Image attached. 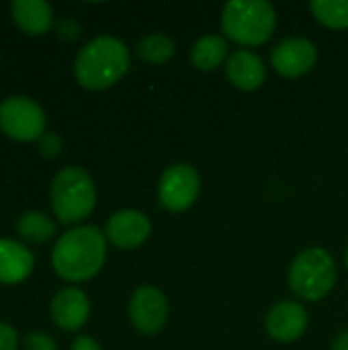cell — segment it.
<instances>
[{
	"instance_id": "cell-7",
	"label": "cell",
	"mask_w": 348,
	"mask_h": 350,
	"mask_svg": "<svg viewBox=\"0 0 348 350\" xmlns=\"http://www.w3.org/2000/svg\"><path fill=\"white\" fill-rule=\"evenodd\" d=\"M201 193V176L191 164H172L162 172L158 185L160 205L170 213H183L197 201Z\"/></svg>"
},
{
	"instance_id": "cell-8",
	"label": "cell",
	"mask_w": 348,
	"mask_h": 350,
	"mask_svg": "<svg viewBox=\"0 0 348 350\" xmlns=\"http://www.w3.org/2000/svg\"><path fill=\"white\" fill-rule=\"evenodd\" d=\"M129 320L139 334H158L168 320L166 295L152 285H144L133 291L129 299Z\"/></svg>"
},
{
	"instance_id": "cell-11",
	"label": "cell",
	"mask_w": 348,
	"mask_h": 350,
	"mask_svg": "<svg viewBox=\"0 0 348 350\" xmlns=\"http://www.w3.org/2000/svg\"><path fill=\"white\" fill-rule=\"evenodd\" d=\"M308 312L302 304L285 299L275 304L265 318L267 334L277 342H293L308 330Z\"/></svg>"
},
{
	"instance_id": "cell-15",
	"label": "cell",
	"mask_w": 348,
	"mask_h": 350,
	"mask_svg": "<svg viewBox=\"0 0 348 350\" xmlns=\"http://www.w3.org/2000/svg\"><path fill=\"white\" fill-rule=\"evenodd\" d=\"M10 14L14 25L31 37L45 35L53 27V10L43 0H14L10 4Z\"/></svg>"
},
{
	"instance_id": "cell-17",
	"label": "cell",
	"mask_w": 348,
	"mask_h": 350,
	"mask_svg": "<svg viewBox=\"0 0 348 350\" xmlns=\"http://www.w3.org/2000/svg\"><path fill=\"white\" fill-rule=\"evenodd\" d=\"M228 41L222 35H203L191 47V62L197 70L211 72L228 62Z\"/></svg>"
},
{
	"instance_id": "cell-1",
	"label": "cell",
	"mask_w": 348,
	"mask_h": 350,
	"mask_svg": "<svg viewBox=\"0 0 348 350\" xmlns=\"http://www.w3.org/2000/svg\"><path fill=\"white\" fill-rule=\"evenodd\" d=\"M107 258V236L96 226L66 230L51 250L55 275L68 283H86L96 277Z\"/></svg>"
},
{
	"instance_id": "cell-25",
	"label": "cell",
	"mask_w": 348,
	"mask_h": 350,
	"mask_svg": "<svg viewBox=\"0 0 348 350\" xmlns=\"http://www.w3.org/2000/svg\"><path fill=\"white\" fill-rule=\"evenodd\" d=\"M330 350H348V330L340 332V334L332 340Z\"/></svg>"
},
{
	"instance_id": "cell-18",
	"label": "cell",
	"mask_w": 348,
	"mask_h": 350,
	"mask_svg": "<svg viewBox=\"0 0 348 350\" xmlns=\"http://www.w3.org/2000/svg\"><path fill=\"white\" fill-rule=\"evenodd\" d=\"M174 51H176L174 41L164 33H150L142 37L139 43L135 45V55L150 66L166 64L168 59H172Z\"/></svg>"
},
{
	"instance_id": "cell-6",
	"label": "cell",
	"mask_w": 348,
	"mask_h": 350,
	"mask_svg": "<svg viewBox=\"0 0 348 350\" xmlns=\"http://www.w3.org/2000/svg\"><path fill=\"white\" fill-rule=\"evenodd\" d=\"M45 123L43 107L29 96L14 94L0 103V131L12 142H37L45 133Z\"/></svg>"
},
{
	"instance_id": "cell-19",
	"label": "cell",
	"mask_w": 348,
	"mask_h": 350,
	"mask_svg": "<svg viewBox=\"0 0 348 350\" xmlns=\"http://www.w3.org/2000/svg\"><path fill=\"white\" fill-rule=\"evenodd\" d=\"M310 10L328 29H348V0H312Z\"/></svg>"
},
{
	"instance_id": "cell-14",
	"label": "cell",
	"mask_w": 348,
	"mask_h": 350,
	"mask_svg": "<svg viewBox=\"0 0 348 350\" xmlns=\"http://www.w3.org/2000/svg\"><path fill=\"white\" fill-rule=\"evenodd\" d=\"M226 76L228 80L240 90H256L265 84L267 68L260 55L250 49H236L230 53L226 62Z\"/></svg>"
},
{
	"instance_id": "cell-26",
	"label": "cell",
	"mask_w": 348,
	"mask_h": 350,
	"mask_svg": "<svg viewBox=\"0 0 348 350\" xmlns=\"http://www.w3.org/2000/svg\"><path fill=\"white\" fill-rule=\"evenodd\" d=\"M345 265H347V269H348V248H347V252H345Z\"/></svg>"
},
{
	"instance_id": "cell-9",
	"label": "cell",
	"mask_w": 348,
	"mask_h": 350,
	"mask_svg": "<svg viewBox=\"0 0 348 350\" xmlns=\"http://www.w3.org/2000/svg\"><path fill=\"white\" fill-rule=\"evenodd\" d=\"M318 62L316 45L306 37H289L271 51V66L285 78H299L314 70Z\"/></svg>"
},
{
	"instance_id": "cell-16",
	"label": "cell",
	"mask_w": 348,
	"mask_h": 350,
	"mask_svg": "<svg viewBox=\"0 0 348 350\" xmlns=\"http://www.w3.org/2000/svg\"><path fill=\"white\" fill-rule=\"evenodd\" d=\"M23 244H45L57 234V224L43 211H25L18 215L14 226Z\"/></svg>"
},
{
	"instance_id": "cell-23",
	"label": "cell",
	"mask_w": 348,
	"mask_h": 350,
	"mask_svg": "<svg viewBox=\"0 0 348 350\" xmlns=\"http://www.w3.org/2000/svg\"><path fill=\"white\" fill-rule=\"evenodd\" d=\"M18 332L12 324L0 322V350H18Z\"/></svg>"
},
{
	"instance_id": "cell-12",
	"label": "cell",
	"mask_w": 348,
	"mask_h": 350,
	"mask_svg": "<svg viewBox=\"0 0 348 350\" xmlns=\"http://www.w3.org/2000/svg\"><path fill=\"white\" fill-rule=\"evenodd\" d=\"M49 314L59 330L76 332L90 318V299L78 287H64L53 295L49 304Z\"/></svg>"
},
{
	"instance_id": "cell-2",
	"label": "cell",
	"mask_w": 348,
	"mask_h": 350,
	"mask_svg": "<svg viewBox=\"0 0 348 350\" xmlns=\"http://www.w3.org/2000/svg\"><path fill=\"white\" fill-rule=\"evenodd\" d=\"M129 70L127 45L111 35L90 39L74 59V76L86 90H107Z\"/></svg>"
},
{
	"instance_id": "cell-20",
	"label": "cell",
	"mask_w": 348,
	"mask_h": 350,
	"mask_svg": "<svg viewBox=\"0 0 348 350\" xmlns=\"http://www.w3.org/2000/svg\"><path fill=\"white\" fill-rule=\"evenodd\" d=\"M62 150H64V139H62L57 133H53V131H45V133L37 139V152H39L43 158H47V160L57 158V156L62 154Z\"/></svg>"
},
{
	"instance_id": "cell-3",
	"label": "cell",
	"mask_w": 348,
	"mask_h": 350,
	"mask_svg": "<svg viewBox=\"0 0 348 350\" xmlns=\"http://www.w3.org/2000/svg\"><path fill=\"white\" fill-rule=\"evenodd\" d=\"M49 203L59 224L80 226L96 207V185L84 168L66 166L51 180Z\"/></svg>"
},
{
	"instance_id": "cell-4",
	"label": "cell",
	"mask_w": 348,
	"mask_h": 350,
	"mask_svg": "<svg viewBox=\"0 0 348 350\" xmlns=\"http://www.w3.org/2000/svg\"><path fill=\"white\" fill-rule=\"evenodd\" d=\"M277 27V12L267 0H230L222 12L224 33L246 47L263 45Z\"/></svg>"
},
{
	"instance_id": "cell-13",
	"label": "cell",
	"mask_w": 348,
	"mask_h": 350,
	"mask_svg": "<svg viewBox=\"0 0 348 350\" xmlns=\"http://www.w3.org/2000/svg\"><path fill=\"white\" fill-rule=\"evenodd\" d=\"M33 269L35 256L27 244L0 238V285H18L27 281Z\"/></svg>"
},
{
	"instance_id": "cell-5",
	"label": "cell",
	"mask_w": 348,
	"mask_h": 350,
	"mask_svg": "<svg viewBox=\"0 0 348 350\" xmlns=\"http://www.w3.org/2000/svg\"><path fill=\"white\" fill-rule=\"evenodd\" d=\"M287 281L289 289L297 297L306 301H320L334 289L336 262L332 254L320 246L306 248L293 258Z\"/></svg>"
},
{
	"instance_id": "cell-22",
	"label": "cell",
	"mask_w": 348,
	"mask_h": 350,
	"mask_svg": "<svg viewBox=\"0 0 348 350\" xmlns=\"http://www.w3.org/2000/svg\"><path fill=\"white\" fill-rule=\"evenodd\" d=\"M55 31L62 39L66 41H76L80 35H82V27L76 18H62L57 25H55Z\"/></svg>"
},
{
	"instance_id": "cell-21",
	"label": "cell",
	"mask_w": 348,
	"mask_h": 350,
	"mask_svg": "<svg viewBox=\"0 0 348 350\" xmlns=\"http://www.w3.org/2000/svg\"><path fill=\"white\" fill-rule=\"evenodd\" d=\"M23 349L25 350H57L55 340L47 332L33 330L23 338Z\"/></svg>"
},
{
	"instance_id": "cell-10",
	"label": "cell",
	"mask_w": 348,
	"mask_h": 350,
	"mask_svg": "<svg viewBox=\"0 0 348 350\" xmlns=\"http://www.w3.org/2000/svg\"><path fill=\"white\" fill-rule=\"evenodd\" d=\"M150 234H152L150 217L139 209L115 211L105 226L107 242H111L119 250H135L144 246Z\"/></svg>"
},
{
	"instance_id": "cell-24",
	"label": "cell",
	"mask_w": 348,
	"mask_h": 350,
	"mask_svg": "<svg viewBox=\"0 0 348 350\" xmlns=\"http://www.w3.org/2000/svg\"><path fill=\"white\" fill-rule=\"evenodd\" d=\"M70 350H103L101 345L92 338V336H86V334H80L72 340Z\"/></svg>"
}]
</instances>
